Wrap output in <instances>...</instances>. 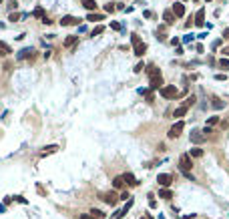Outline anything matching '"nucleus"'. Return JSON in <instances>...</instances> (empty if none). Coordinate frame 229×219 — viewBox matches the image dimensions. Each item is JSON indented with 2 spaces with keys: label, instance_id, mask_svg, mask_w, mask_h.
<instances>
[{
  "label": "nucleus",
  "instance_id": "obj_1",
  "mask_svg": "<svg viewBox=\"0 0 229 219\" xmlns=\"http://www.w3.org/2000/svg\"><path fill=\"white\" fill-rule=\"evenodd\" d=\"M157 183H159L163 189H169L171 183H173V175L171 173H159L157 175Z\"/></svg>",
  "mask_w": 229,
  "mask_h": 219
},
{
  "label": "nucleus",
  "instance_id": "obj_2",
  "mask_svg": "<svg viewBox=\"0 0 229 219\" xmlns=\"http://www.w3.org/2000/svg\"><path fill=\"white\" fill-rule=\"evenodd\" d=\"M183 129H185V123H183V121H177L175 125L169 129V133H167L169 139H177V137H179L181 133H183Z\"/></svg>",
  "mask_w": 229,
  "mask_h": 219
},
{
  "label": "nucleus",
  "instance_id": "obj_3",
  "mask_svg": "<svg viewBox=\"0 0 229 219\" xmlns=\"http://www.w3.org/2000/svg\"><path fill=\"white\" fill-rule=\"evenodd\" d=\"M193 103H195V97H189V98H187V103H185L183 107H179V109H177L175 113H173V117H175V119H181V117H185L187 109H189L191 105H193Z\"/></svg>",
  "mask_w": 229,
  "mask_h": 219
},
{
  "label": "nucleus",
  "instance_id": "obj_4",
  "mask_svg": "<svg viewBox=\"0 0 229 219\" xmlns=\"http://www.w3.org/2000/svg\"><path fill=\"white\" fill-rule=\"evenodd\" d=\"M159 91H161V94H163L165 98H177V97H179V93H177V89L173 87V84H167V87H161Z\"/></svg>",
  "mask_w": 229,
  "mask_h": 219
},
{
  "label": "nucleus",
  "instance_id": "obj_5",
  "mask_svg": "<svg viewBox=\"0 0 229 219\" xmlns=\"http://www.w3.org/2000/svg\"><path fill=\"white\" fill-rule=\"evenodd\" d=\"M191 167H193L191 157H189V155H181V159H179V169H181V173H189Z\"/></svg>",
  "mask_w": 229,
  "mask_h": 219
},
{
  "label": "nucleus",
  "instance_id": "obj_6",
  "mask_svg": "<svg viewBox=\"0 0 229 219\" xmlns=\"http://www.w3.org/2000/svg\"><path fill=\"white\" fill-rule=\"evenodd\" d=\"M121 177H123V183H125V185H129V187H137V185H139L137 177H135L133 173H125V175H121Z\"/></svg>",
  "mask_w": 229,
  "mask_h": 219
},
{
  "label": "nucleus",
  "instance_id": "obj_7",
  "mask_svg": "<svg viewBox=\"0 0 229 219\" xmlns=\"http://www.w3.org/2000/svg\"><path fill=\"white\" fill-rule=\"evenodd\" d=\"M205 139H207V137L203 135V131H199V129H195V131L191 133V143H195V145H197V143H203Z\"/></svg>",
  "mask_w": 229,
  "mask_h": 219
},
{
  "label": "nucleus",
  "instance_id": "obj_8",
  "mask_svg": "<svg viewBox=\"0 0 229 219\" xmlns=\"http://www.w3.org/2000/svg\"><path fill=\"white\" fill-rule=\"evenodd\" d=\"M173 14H175V18L185 16V6H183V2H175V4H173Z\"/></svg>",
  "mask_w": 229,
  "mask_h": 219
},
{
  "label": "nucleus",
  "instance_id": "obj_9",
  "mask_svg": "<svg viewBox=\"0 0 229 219\" xmlns=\"http://www.w3.org/2000/svg\"><path fill=\"white\" fill-rule=\"evenodd\" d=\"M101 199H103L105 203H109V205H117L119 197L115 195V193H105V195H101Z\"/></svg>",
  "mask_w": 229,
  "mask_h": 219
},
{
  "label": "nucleus",
  "instance_id": "obj_10",
  "mask_svg": "<svg viewBox=\"0 0 229 219\" xmlns=\"http://www.w3.org/2000/svg\"><path fill=\"white\" fill-rule=\"evenodd\" d=\"M151 84H149V87L151 89H161V87H163V76H161V75H157V76H151Z\"/></svg>",
  "mask_w": 229,
  "mask_h": 219
},
{
  "label": "nucleus",
  "instance_id": "obj_11",
  "mask_svg": "<svg viewBox=\"0 0 229 219\" xmlns=\"http://www.w3.org/2000/svg\"><path fill=\"white\" fill-rule=\"evenodd\" d=\"M70 24H79V18H74V16H62L61 18V26H70Z\"/></svg>",
  "mask_w": 229,
  "mask_h": 219
},
{
  "label": "nucleus",
  "instance_id": "obj_12",
  "mask_svg": "<svg viewBox=\"0 0 229 219\" xmlns=\"http://www.w3.org/2000/svg\"><path fill=\"white\" fill-rule=\"evenodd\" d=\"M195 24H197V26H203V24H205V10H203V8L195 14Z\"/></svg>",
  "mask_w": 229,
  "mask_h": 219
},
{
  "label": "nucleus",
  "instance_id": "obj_13",
  "mask_svg": "<svg viewBox=\"0 0 229 219\" xmlns=\"http://www.w3.org/2000/svg\"><path fill=\"white\" fill-rule=\"evenodd\" d=\"M133 50H135V54H137V57H143V54L147 52V44H145V42H139L137 46H133Z\"/></svg>",
  "mask_w": 229,
  "mask_h": 219
},
{
  "label": "nucleus",
  "instance_id": "obj_14",
  "mask_svg": "<svg viewBox=\"0 0 229 219\" xmlns=\"http://www.w3.org/2000/svg\"><path fill=\"white\" fill-rule=\"evenodd\" d=\"M32 52H34V50H32V48H22V50H20L18 54H16V58H18V61H24V58L32 57Z\"/></svg>",
  "mask_w": 229,
  "mask_h": 219
},
{
  "label": "nucleus",
  "instance_id": "obj_15",
  "mask_svg": "<svg viewBox=\"0 0 229 219\" xmlns=\"http://www.w3.org/2000/svg\"><path fill=\"white\" fill-rule=\"evenodd\" d=\"M163 20H165V24H173V22H175V14H173V10H165L163 12Z\"/></svg>",
  "mask_w": 229,
  "mask_h": 219
},
{
  "label": "nucleus",
  "instance_id": "obj_16",
  "mask_svg": "<svg viewBox=\"0 0 229 219\" xmlns=\"http://www.w3.org/2000/svg\"><path fill=\"white\" fill-rule=\"evenodd\" d=\"M83 6L87 8L88 12H95L97 10V2H95V0H83Z\"/></svg>",
  "mask_w": 229,
  "mask_h": 219
},
{
  "label": "nucleus",
  "instance_id": "obj_17",
  "mask_svg": "<svg viewBox=\"0 0 229 219\" xmlns=\"http://www.w3.org/2000/svg\"><path fill=\"white\" fill-rule=\"evenodd\" d=\"M10 52H12V48H10V46H8L6 42H0V54H2V57H8Z\"/></svg>",
  "mask_w": 229,
  "mask_h": 219
},
{
  "label": "nucleus",
  "instance_id": "obj_18",
  "mask_svg": "<svg viewBox=\"0 0 229 219\" xmlns=\"http://www.w3.org/2000/svg\"><path fill=\"white\" fill-rule=\"evenodd\" d=\"M87 20H91V22H99V20H105L103 14H97V12H91V14L87 16Z\"/></svg>",
  "mask_w": 229,
  "mask_h": 219
},
{
  "label": "nucleus",
  "instance_id": "obj_19",
  "mask_svg": "<svg viewBox=\"0 0 229 219\" xmlns=\"http://www.w3.org/2000/svg\"><path fill=\"white\" fill-rule=\"evenodd\" d=\"M113 187H115V189H123V187H125L123 177H115V179H113Z\"/></svg>",
  "mask_w": 229,
  "mask_h": 219
},
{
  "label": "nucleus",
  "instance_id": "obj_20",
  "mask_svg": "<svg viewBox=\"0 0 229 219\" xmlns=\"http://www.w3.org/2000/svg\"><path fill=\"white\" fill-rule=\"evenodd\" d=\"M56 149H58V147H56V145H48V147H46V149H44V151H42V153H40V157H46V155H48V153H54V151H56Z\"/></svg>",
  "mask_w": 229,
  "mask_h": 219
},
{
  "label": "nucleus",
  "instance_id": "obj_21",
  "mask_svg": "<svg viewBox=\"0 0 229 219\" xmlns=\"http://www.w3.org/2000/svg\"><path fill=\"white\" fill-rule=\"evenodd\" d=\"M159 195L163 197V199H171V197H173V193L169 191V189H161V191H159Z\"/></svg>",
  "mask_w": 229,
  "mask_h": 219
},
{
  "label": "nucleus",
  "instance_id": "obj_22",
  "mask_svg": "<svg viewBox=\"0 0 229 219\" xmlns=\"http://www.w3.org/2000/svg\"><path fill=\"white\" fill-rule=\"evenodd\" d=\"M201 155H203V149H199V147L191 149V153H189V157H201Z\"/></svg>",
  "mask_w": 229,
  "mask_h": 219
},
{
  "label": "nucleus",
  "instance_id": "obj_23",
  "mask_svg": "<svg viewBox=\"0 0 229 219\" xmlns=\"http://www.w3.org/2000/svg\"><path fill=\"white\" fill-rule=\"evenodd\" d=\"M76 40H79V36H69V38H66V40H65V46H66V48H69V46H73Z\"/></svg>",
  "mask_w": 229,
  "mask_h": 219
},
{
  "label": "nucleus",
  "instance_id": "obj_24",
  "mask_svg": "<svg viewBox=\"0 0 229 219\" xmlns=\"http://www.w3.org/2000/svg\"><path fill=\"white\" fill-rule=\"evenodd\" d=\"M91 215L95 219H101V217H105V213L101 211V209H91Z\"/></svg>",
  "mask_w": 229,
  "mask_h": 219
},
{
  "label": "nucleus",
  "instance_id": "obj_25",
  "mask_svg": "<svg viewBox=\"0 0 229 219\" xmlns=\"http://www.w3.org/2000/svg\"><path fill=\"white\" fill-rule=\"evenodd\" d=\"M213 109H225V103L219 98H213Z\"/></svg>",
  "mask_w": 229,
  "mask_h": 219
},
{
  "label": "nucleus",
  "instance_id": "obj_26",
  "mask_svg": "<svg viewBox=\"0 0 229 219\" xmlns=\"http://www.w3.org/2000/svg\"><path fill=\"white\" fill-rule=\"evenodd\" d=\"M131 42H133V46H137L139 42H143V40H141V36H139V34L133 32V34H131Z\"/></svg>",
  "mask_w": 229,
  "mask_h": 219
},
{
  "label": "nucleus",
  "instance_id": "obj_27",
  "mask_svg": "<svg viewBox=\"0 0 229 219\" xmlns=\"http://www.w3.org/2000/svg\"><path fill=\"white\" fill-rule=\"evenodd\" d=\"M103 32H105V26H101V24H99V26L91 32V36H99V34H103Z\"/></svg>",
  "mask_w": 229,
  "mask_h": 219
},
{
  "label": "nucleus",
  "instance_id": "obj_28",
  "mask_svg": "<svg viewBox=\"0 0 229 219\" xmlns=\"http://www.w3.org/2000/svg\"><path fill=\"white\" fill-rule=\"evenodd\" d=\"M157 75H161V71L157 66H149V79L151 76H157Z\"/></svg>",
  "mask_w": 229,
  "mask_h": 219
},
{
  "label": "nucleus",
  "instance_id": "obj_29",
  "mask_svg": "<svg viewBox=\"0 0 229 219\" xmlns=\"http://www.w3.org/2000/svg\"><path fill=\"white\" fill-rule=\"evenodd\" d=\"M219 123V117H209L207 119V127H213V125H217Z\"/></svg>",
  "mask_w": 229,
  "mask_h": 219
},
{
  "label": "nucleus",
  "instance_id": "obj_30",
  "mask_svg": "<svg viewBox=\"0 0 229 219\" xmlns=\"http://www.w3.org/2000/svg\"><path fill=\"white\" fill-rule=\"evenodd\" d=\"M32 14H34V16H36V18H44V10H42V8H40V6H38V8H36V10H34V12H32Z\"/></svg>",
  "mask_w": 229,
  "mask_h": 219
},
{
  "label": "nucleus",
  "instance_id": "obj_31",
  "mask_svg": "<svg viewBox=\"0 0 229 219\" xmlns=\"http://www.w3.org/2000/svg\"><path fill=\"white\" fill-rule=\"evenodd\" d=\"M219 64H221L225 71H229V61H227V58H221V61H219Z\"/></svg>",
  "mask_w": 229,
  "mask_h": 219
},
{
  "label": "nucleus",
  "instance_id": "obj_32",
  "mask_svg": "<svg viewBox=\"0 0 229 219\" xmlns=\"http://www.w3.org/2000/svg\"><path fill=\"white\" fill-rule=\"evenodd\" d=\"M18 18H20V16L16 14V12H12V14L8 16V20H10V22H16V20H18Z\"/></svg>",
  "mask_w": 229,
  "mask_h": 219
},
{
  "label": "nucleus",
  "instance_id": "obj_33",
  "mask_svg": "<svg viewBox=\"0 0 229 219\" xmlns=\"http://www.w3.org/2000/svg\"><path fill=\"white\" fill-rule=\"evenodd\" d=\"M129 197H131L129 193H127V191H123V193H121V197H119V199H123V201H129Z\"/></svg>",
  "mask_w": 229,
  "mask_h": 219
},
{
  "label": "nucleus",
  "instance_id": "obj_34",
  "mask_svg": "<svg viewBox=\"0 0 229 219\" xmlns=\"http://www.w3.org/2000/svg\"><path fill=\"white\" fill-rule=\"evenodd\" d=\"M111 28H113V30H121V24H119V22H111Z\"/></svg>",
  "mask_w": 229,
  "mask_h": 219
},
{
  "label": "nucleus",
  "instance_id": "obj_35",
  "mask_svg": "<svg viewBox=\"0 0 229 219\" xmlns=\"http://www.w3.org/2000/svg\"><path fill=\"white\" fill-rule=\"evenodd\" d=\"M115 8H117V6H115V4H107V6H105V10H107V12H113Z\"/></svg>",
  "mask_w": 229,
  "mask_h": 219
},
{
  "label": "nucleus",
  "instance_id": "obj_36",
  "mask_svg": "<svg viewBox=\"0 0 229 219\" xmlns=\"http://www.w3.org/2000/svg\"><path fill=\"white\" fill-rule=\"evenodd\" d=\"M145 101H147V103H153V101H155V97H153V93H151V94H147V97H145Z\"/></svg>",
  "mask_w": 229,
  "mask_h": 219
},
{
  "label": "nucleus",
  "instance_id": "obj_37",
  "mask_svg": "<svg viewBox=\"0 0 229 219\" xmlns=\"http://www.w3.org/2000/svg\"><path fill=\"white\" fill-rule=\"evenodd\" d=\"M14 199H16V201H20V203H28V201H26V199H24V197H20V195H16V197H14Z\"/></svg>",
  "mask_w": 229,
  "mask_h": 219
},
{
  "label": "nucleus",
  "instance_id": "obj_38",
  "mask_svg": "<svg viewBox=\"0 0 229 219\" xmlns=\"http://www.w3.org/2000/svg\"><path fill=\"white\" fill-rule=\"evenodd\" d=\"M141 71H143V62H139L137 66H135V72H141Z\"/></svg>",
  "mask_w": 229,
  "mask_h": 219
},
{
  "label": "nucleus",
  "instance_id": "obj_39",
  "mask_svg": "<svg viewBox=\"0 0 229 219\" xmlns=\"http://www.w3.org/2000/svg\"><path fill=\"white\" fill-rule=\"evenodd\" d=\"M80 219H95V217L88 215V213H83V215H80Z\"/></svg>",
  "mask_w": 229,
  "mask_h": 219
},
{
  "label": "nucleus",
  "instance_id": "obj_40",
  "mask_svg": "<svg viewBox=\"0 0 229 219\" xmlns=\"http://www.w3.org/2000/svg\"><path fill=\"white\" fill-rule=\"evenodd\" d=\"M221 52H223V54H225V57H229V46H225V48H223V50H221Z\"/></svg>",
  "mask_w": 229,
  "mask_h": 219
},
{
  "label": "nucleus",
  "instance_id": "obj_41",
  "mask_svg": "<svg viewBox=\"0 0 229 219\" xmlns=\"http://www.w3.org/2000/svg\"><path fill=\"white\" fill-rule=\"evenodd\" d=\"M223 38H229V28H225V32H223Z\"/></svg>",
  "mask_w": 229,
  "mask_h": 219
},
{
  "label": "nucleus",
  "instance_id": "obj_42",
  "mask_svg": "<svg viewBox=\"0 0 229 219\" xmlns=\"http://www.w3.org/2000/svg\"><path fill=\"white\" fill-rule=\"evenodd\" d=\"M0 213H4V205L2 203H0Z\"/></svg>",
  "mask_w": 229,
  "mask_h": 219
},
{
  "label": "nucleus",
  "instance_id": "obj_43",
  "mask_svg": "<svg viewBox=\"0 0 229 219\" xmlns=\"http://www.w3.org/2000/svg\"><path fill=\"white\" fill-rule=\"evenodd\" d=\"M147 219H153V217H151V213H149V215H147Z\"/></svg>",
  "mask_w": 229,
  "mask_h": 219
},
{
  "label": "nucleus",
  "instance_id": "obj_44",
  "mask_svg": "<svg viewBox=\"0 0 229 219\" xmlns=\"http://www.w3.org/2000/svg\"><path fill=\"white\" fill-rule=\"evenodd\" d=\"M205 2H211V0H205Z\"/></svg>",
  "mask_w": 229,
  "mask_h": 219
},
{
  "label": "nucleus",
  "instance_id": "obj_45",
  "mask_svg": "<svg viewBox=\"0 0 229 219\" xmlns=\"http://www.w3.org/2000/svg\"><path fill=\"white\" fill-rule=\"evenodd\" d=\"M141 219H147V217H141Z\"/></svg>",
  "mask_w": 229,
  "mask_h": 219
},
{
  "label": "nucleus",
  "instance_id": "obj_46",
  "mask_svg": "<svg viewBox=\"0 0 229 219\" xmlns=\"http://www.w3.org/2000/svg\"><path fill=\"white\" fill-rule=\"evenodd\" d=\"M0 2H2V0H0Z\"/></svg>",
  "mask_w": 229,
  "mask_h": 219
},
{
  "label": "nucleus",
  "instance_id": "obj_47",
  "mask_svg": "<svg viewBox=\"0 0 229 219\" xmlns=\"http://www.w3.org/2000/svg\"><path fill=\"white\" fill-rule=\"evenodd\" d=\"M183 2H185V0H183Z\"/></svg>",
  "mask_w": 229,
  "mask_h": 219
}]
</instances>
